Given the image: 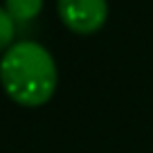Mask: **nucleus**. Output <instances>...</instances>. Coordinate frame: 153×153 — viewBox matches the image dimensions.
I'll use <instances>...</instances> for the list:
<instances>
[{
  "label": "nucleus",
  "instance_id": "obj_1",
  "mask_svg": "<svg viewBox=\"0 0 153 153\" xmlns=\"http://www.w3.org/2000/svg\"><path fill=\"white\" fill-rule=\"evenodd\" d=\"M0 81L23 106H41L56 88V63L36 41H18L0 59Z\"/></svg>",
  "mask_w": 153,
  "mask_h": 153
},
{
  "label": "nucleus",
  "instance_id": "obj_2",
  "mask_svg": "<svg viewBox=\"0 0 153 153\" xmlns=\"http://www.w3.org/2000/svg\"><path fill=\"white\" fill-rule=\"evenodd\" d=\"M59 16L76 34H95L108 18L106 0H59Z\"/></svg>",
  "mask_w": 153,
  "mask_h": 153
},
{
  "label": "nucleus",
  "instance_id": "obj_3",
  "mask_svg": "<svg viewBox=\"0 0 153 153\" xmlns=\"http://www.w3.org/2000/svg\"><path fill=\"white\" fill-rule=\"evenodd\" d=\"M43 0H5V9L14 20H29L41 11Z\"/></svg>",
  "mask_w": 153,
  "mask_h": 153
},
{
  "label": "nucleus",
  "instance_id": "obj_4",
  "mask_svg": "<svg viewBox=\"0 0 153 153\" xmlns=\"http://www.w3.org/2000/svg\"><path fill=\"white\" fill-rule=\"evenodd\" d=\"M11 36H14V18L7 14L5 7H0V50L7 48Z\"/></svg>",
  "mask_w": 153,
  "mask_h": 153
}]
</instances>
